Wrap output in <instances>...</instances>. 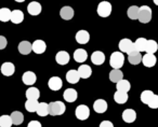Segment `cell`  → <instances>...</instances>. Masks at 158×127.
I'll use <instances>...</instances> for the list:
<instances>
[{"label":"cell","instance_id":"cell-5","mask_svg":"<svg viewBox=\"0 0 158 127\" xmlns=\"http://www.w3.org/2000/svg\"><path fill=\"white\" fill-rule=\"evenodd\" d=\"M118 48L121 53H127V54H130L131 52L135 51V48H134V42H132L131 40L127 39V38L120 40V42L118 44Z\"/></svg>","mask_w":158,"mask_h":127},{"label":"cell","instance_id":"cell-20","mask_svg":"<svg viewBox=\"0 0 158 127\" xmlns=\"http://www.w3.org/2000/svg\"><path fill=\"white\" fill-rule=\"evenodd\" d=\"M47 50V44L42 40H36L33 43V51L36 54H42Z\"/></svg>","mask_w":158,"mask_h":127},{"label":"cell","instance_id":"cell-39","mask_svg":"<svg viewBox=\"0 0 158 127\" xmlns=\"http://www.w3.org/2000/svg\"><path fill=\"white\" fill-rule=\"evenodd\" d=\"M147 106L151 109H158V95H154L152 100L149 101V103Z\"/></svg>","mask_w":158,"mask_h":127},{"label":"cell","instance_id":"cell-16","mask_svg":"<svg viewBox=\"0 0 158 127\" xmlns=\"http://www.w3.org/2000/svg\"><path fill=\"white\" fill-rule=\"evenodd\" d=\"M63 98L68 102H74L78 98V94H77L76 90H74V88H67L63 93Z\"/></svg>","mask_w":158,"mask_h":127},{"label":"cell","instance_id":"cell-3","mask_svg":"<svg viewBox=\"0 0 158 127\" xmlns=\"http://www.w3.org/2000/svg\"><path fill=\"white\" fill-rule=\"evenodd\" d=\"M139 21L142 24H147L151 22L152 20V9L148 6H142L140 8V12H139Z\"/></svg>","mask_w":158,"mask_h":127},{"label":"cell","instance_id":"cell-23","mask_svg":"<svg viewBox=\"0 0 158 127\" xmlns=\"http://www.w3.org/2000/svg\"><path fill=\"white\" fill-rule=\"evenodd\" d=\"M66 80H67V82H68V83H70V84L78 83L79 80H80V77H79L78 71L74 70V69L67 71V73H66Z\"/></svg>","mask_w":158,"mask_h":127},{"label":"cell","instance_id":"cell-17","mask_svg":"<svg viewBox=\"0 0 158 127\" xmlns=\"http://www.w3.org/2000/svg\"><path fill=\"white\" fill-rule=\"evenodd\" d=\"M156 61H157V58L154 54H145L142 58V63L145 67L147 68H151V67H154L156 65Z\"/></svg>","mask_w":158,"mask_h":127},{"label":"cell","instance_id":"cell-19","mask_svg":"<svg viewBox=\"0 0 158 127\" xmlns=\"http://www.w3.org/2000/svg\"><path fill=\"white\" fill-rule=\"evenodd\" d=\"M123 120L126 123H133L136 120V112L133 109H126L123 112Z\"/></svg>","mask_w":158,"mask_h":127},{"label":"cell","instance_id":"cell-12","mask_svg":"<svg viewBox=\"0 0 158 127\" xmlns=\"http://www.w3.org/2000/svg\"><path fill=\"white\" fill-rule=\"evenodd\" d=\"M93 109L97 113H104L107 110V102L104 99H97L93 103Z\"/></svg>","mask_w":158,"mask_h":127},{"label":"cell","instance_id":"cell-33","mask_svg":"<svg viewBox=\"0 0 158 127\" xmlns=\"http://www.w3.org/2000/svg\"><path fill=\"white\" fill-rule=\"evenodd\" d=\"M37 114L39 116H47L49 115V103L47 102H39L37 108Z\"/></svg>","mask_w":158,"mask_h":127},{"label":"cell","instance_id":"cell-24","mask_svg":"<svg viewBox=\"0 0 158 127\" xmlns=\"http://www.w3.org/2000/svg\"><path fill=\"white\" fill-rule=\"evenodd\" d=\"M110 80L113 83H118L119 81L123 80V73L120 69H113L110 72Z\"/></svg>","mask_w":158,"mask_h":127},{"label":"cell","instance_id":"cell-29","mask_svg":"<svg viewBox=\"0 0 158 127\" xmlns=\"http://www.w3.org/2000/svg\"><path fill=\"white\" fill-rule=\"evenodd\" d=\"M116 88L118 92H123V93H128L131 88V84L129 81L127 80H121L118 83L116 84Z\"/></svg>","mask_w":158,"mask_h":127},{"label":"cell","instance_id":"cell-41","mask_svg":"<svg viewBox=\"0 0 158 127\" xmlns=\"http://www.w3.org/2000/svg\"><path fill=\"white\" fill-rule=\"evenodd\" d=\"M27 127H41V124H40L39 121H31Z\"/></svg>","mask_w":158,"mask_h":127},{"label":"cell","instance_id":"cell-11","mask_svg":"<svg viewBox=\"0 0 158 127\" xmlns=\"http://www.w3.org/2000/svg\"><path fill=\"white\" fill-rule=\"evenodd\" d=\"M76 41L78 42L79 44H86L89 42L90 40V33L87 30H79L78 33H76Z\"/></svg>","mask_w":158,"mask_h":127},{"label":"cell","instance_id":"cell-37","mask_svg":"<svg viewBox=\"0 0 158 127\" xmlns=\"http://www.w3.org/2000/svg\"><path fill=\"white\" fill-rule=\"evenodd\" d=\"M154 95L155 94H154L152 90H144V92H142V94H141V101H142L143 103H145V105H148Z\"/></svg>","mask_w":158,"mask_h":127},{"label":"cell","instance_id":"cell-27","mask_svg":"<svg viewBox=\"0 0 158 127\" xmlns=\"http://www.w3.org/2000/svg\"><path fill=\"white\" fill-rule=\"evenodd\" d=\"M12 120V124L13 125H21L24 121V115H23L22 112L20 111H13L10 115Z\"/></svg>","mask_w":158,"mask_h":127},{"label":"cell","instance_id":"cell-34","mask_svg":"<svg viewBox=\"0 0 158 127\" xmlns=\"http://www.w3.org/2000/svg\"><path fill=\"white\" fill-rule=\"evenodd\" d=\"M39 106L38 100H33V99H27L26 102H25V109L28 112H36L37 111V108Z\"/></svg>","mask_w":158,"mask_h":127},{"label":"cell","instance_id":"cell-2","mask_svg":"<svg viewBox=\"0 0 158 127\" xmlns=\"http://www.w3.org/2000/svg\"><path fill=\"white\" fill-rule=\"evenodd\" d=\"M125 63V56L121 52H114L112 53L110 58V65L114 69H120Z\"/></svg>","mask_w":158,"mask_h":127},{"label":"cell","instance_id":"cell-31","mask_svg":"<svg viewBox=\"0 0 158 127\" xmlns=\"http://www.w3.org/2000/svg\"><path fill=\"white\" fill-rule=\"evenodd\" d=\"M27 99H33V100H38V98L40 97V92L38 88L36 87H29L25 93Z\"/></svg>","mask_w":158,"mask_h":127},{"label":"cell","instance_id":"cell-28","mask_svg":"<svg viewBox=\"0 0 158 127\" xmlns=\"http://www.w3.org/2000/svg\"><path fill=\"white\" fill-rule=\"evenodd\" d=\"M146 44H147V40L145 38H138L134 42V48L138 52H144L146 50Z\"/></svg>","mask_w":158,"mask_h":127},{"label":"cell","instance_id":"cell-10","mask_svg":"<svg viewBox=\"0 0 158 127\" xmlns=\"http://www.w3.org/2000/svg\"><path fill=\"white\" fill-rule=\"evenodd\" d=\"M0 70H1V73H2L3 75H6V77H11L14 73V71H15V67H14V65L12 63L7 61V63H2Z\"/></svg>","mask_w":158,"mask_h":127},{"label":"cell","instance_id":"cell-36","mask_svg":"<svg viewBox=\"0 0 158 127\" xmlns=\"http://www.w3.org/2000/svg\"><path fill=\"white\" fill-rule=\"evenodd\" d=\"M139 12H140V8L136 7V6H132V7H130L127 11L128 17L131 18V20H138Z\"/></svg>","mask_w":158,"mask_h":127},{"label":"cell","instance_id":"cell-14","mask_svg":"<svg viewBox=\"0 0 158 127\" xmlns=\"http://www.w3.org/2000/svg\"><path fill=\"white\" fill-rule=\"evenodd\" d=\"M55 60H56V63L59 65H62V66L66 65L69 61V54L67 52H65V51H60L55 55Z\"/></svg>","mask_w":158,"mask_h":127},{"label":"cell","instance_id":"cell-40","mask_svg":"<svg viewBox=\"0 0 158 127\" xmlns=\"http://www.w3.org/2000/svg\"><path fill=\"white\" fill-rule=\"evenodd\" d=\"M7 39H6L3 36H0V50H3V48H6V46H7Z\"/></svg>","mask_w":158,"mask_h":127},{"label":"cell","instance_id":"cell-32","mask_svg":"<svg viewBox=\"0 0 158 127\" xmlns=\"http://www.w3.org/2000/svg\"><path fill=\"white\" fill-rule=\"evenodd\" d=\"M158 51V44L155 40H147L146 44V50L145 52H147V54H155Z\"/></svg>","mask_w":158,"mask_h":127},{"label":"cell","instance_id":"cell-6","mask_svg":"<svg viewBox=\"0 0 158 127\" xmlns=\"http://www.w3.org/2000/svg\"><path fill=\"white\" fill-rule=\"evenodd\" d=\"M75 114H76V117L80 121H85L90 116V109L87 107L86 105H80L77 107L76 111H75Z\"/></svg>","mask_w":158,"mask_h":127},{"label":"cell","instance_id":"cell-18","mask_svg":"<svg viewBox=\"0 0 158 127\" xmlns=\"http://www.w3.org/2000/svg\"><path fill=\"white\" fill-rule=\"evenodd\" d=\"M41 5L37 1H31L28 6H27V11L31 15H39L41 12Z\"/></svg>","mask_w":158,"mask_h":127},{"label":"cell","instance_id":"cell-15","mask_svg":"<svg viewBox=\"0 0 158 127\" xmlns=\"http://www.w3.org/2000/svg\"><path fill=\"white\" fill-rule=\"evenodd\" d=\"M48 86L50 90H59L60 88L63 86V82H62L61 78L59 77H52L48 81Z\"/></svg>","mask_w":158,"mask_h":127},{"label":"cell","instance_id":"cell-35","mask_svg":"<svg viewBox=\"0 0 158 127\" xmlns=\"http://www.w3.org/2000/svg\"><path fill=\"white\" fill-rule=\"evenodd\" d=\"M11 13L12 11H10V9L8 8H1L0 9V21L3 23L11 21Z\"/></svg>","mask_w":158,"mask_h":127},{"label":"cell","instance_id":"cell-38","mask_svg":"<svg viewBox=\"0 0 158 127\" xmlns=\"http://www.w3.org/2000/svg\"><path fill=\"white\" fill-rule=\"evenodd\" d=\"M12 120L10 115H1L0 116V127H11Z\"/></svg>","mask_w":158,"mask_h":127},{"label":"cell","instance_id":"cell-9","mask_svg":"<svg viewBox=\"0 0 158 127\" xmlns=\"http://www.w3.org/2000/svg\"><path fill=\"white\" fill-rule=\"evenodd\" d=\"M91 61L94 65H97V66H100V65H102L105 61V55L101 51H95L91 55Z\"/></svg>","mask_w":158,"mask_h":127},{"label":"cell","instance_id":"cell-30","mask_svg":"<svg viewBox=\"0 0 158 127\" xmlns=\"http://www.w3.org/2000/svg\"><path fill=\"white\" fill-rule=\"evenodd\" d=\"M114 100L119 105H123V103H126L128 101V93L118 92L117 90L114 94Z\"/></svg>","mask_w":158,"mask_h":127},{"label":"cell","instance_id":"cell-1","mask_svg":"<svg viewBox=\"0 0 158 127\" xmlns=\"http://www.w3.org/2000/svg\"><path fill=\"white\" fill-rule=\"evenodd\" d=\"M66 107L62 101H52L49 103V114L52 116H57L64 114Z\"/></svg>","mask_w":158,"mask_h":127},{"label":"cell","instance_id":"cell-25","mask_svg":"<svg viewBox=\"0 0 158 127\" xmlns=\"http://www.w3.org/2000/svg\"><path fill=\"white\" fill-rule=\"evenodd\" d=\"M60 14H61V17L63 18V20L69 21L74 17V10L70 7H63L61 9Z\"/></svg>","mask_w":158,"mask_h":127},{"label":"cell","instance_id":"cell-13","mask_svg":"<svg viewBox=\"0 0 158 127\" xmlns=\"http://www.w3.org/2000/svg\"><path fill=\"white\" fill-rule=\"evenodd\" d=\"M77 71H78L80 79H88V78H90L91 75H92V69H91V67L88 66V65H81V66H79Z\"/></svg>","mask_w":158,"mask_h":127},{"label":"cell","instance_id":"cell-8","mask_svg":"<svg viewBox=\"0 0 158 127\" xmlns=\"http://www.w3.org/2000/svg\"><path fill=\"white\" fill-rule=\"evenodd\" d=\"M88 58V53L84 48H77L74 52V59L77 63H85Z\"/></svg>","mask_w":158,"mask_h":127},{"label":"cell","instance_id":"cell-21","mask_svg":"<svg viewBox=\"0 0 158 127\" xmlns=\"http://www.w3.org/2000/svg\"><path fill=\"white\" fill-rule=\"evenodd\" d=\"M33 51V44L29 41H22L19 44V52L23 55H28Z\"/></svg>","mask_w":158,"mask_h":127},{"label":"cell","instance_id":"cell-42","mask_svg":"<svg viewBox=\"0 0 158 127\" xmlns=\"http://www.w3.org/2000/svg\"><path fill=\"white\" fill-rule=\"evenodd\" d=\"M100 127H114V125H113V123L110 122V121H103V122H101V124H100Z\"/></svg>","mask_w":158,"mask_h":127},{"label":"cell","instance_id":"cell-22","mask_svg":"<svg viewBox=\"0 0 158 127\" xmlns=\"http://www.w3.org/2000/svg\"><path fill=\"white\" fill-rule=\"evenodd\" d=\"M143 56L141 55L140 52L138 51H133L130 54H128V60L131 65H139V63L142 61Z\"/></svg>","mask_w":158,"mask_h":127},{"label":"cell","instance_id":"cell-26","mask_svg":"<svg viewBox=\"0 0 158 127\" xmlns=\"http://www.w3.org/2000/svg\"><path fill=\"white\" fill-rule=\"evenodd\" d=\"M24 20V14L21 10H14L11 13V22L13 24H21Z\"/></svg>","mask_w":158,"mask_h":127},{"label":"cell","instance_id":"cell-43","mask_svg":"<svg viewBox=\"0 0 158 127\" xmlns=\"http://www.w3.org/2000/svg\"><path fill=\"white\" fill-rule=\"evenodd\" d=\"M154 3H155L156 6H158V0H154Z\"/></svg>","mask_w":158,"mask_h":127},{"label":"cell","instance_id":"cell-4","mask_svg":"<svg viewBox=\"0 0 158 127\" xmlns=\"http://www.w3.org/2000/svg\"><path fill=\"white\" fill-rule=\"evenodd\" d=\"M112 5L108 1H102L98 6V14L101 17H107L112 13Z\"/></svg>","mask_w":158,"mask_h":127},{"label":"cell","instance_id":"cell-7","mask_svg":"<svg viewBox=\"0 0 158 127\" xmlns=\"http://www.w3.org/2000/svg\"><path fill=\"white\" fill-rule=\"evenodd\" d=\"M22 81L26 85H33L37 81V75L33 72V71H26V72L23 75Z\"/></svg>","mask_w":158,"mask_h":127}]
</instances>
